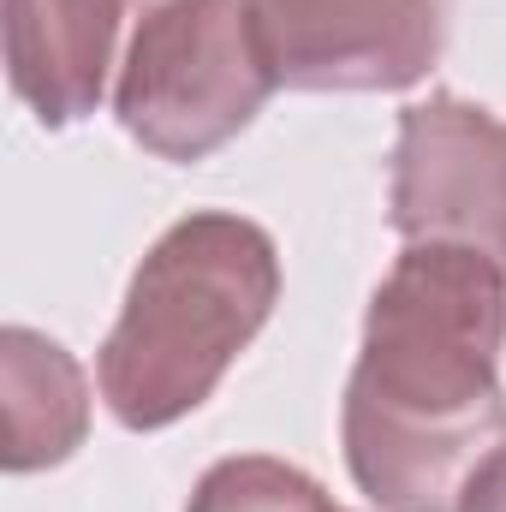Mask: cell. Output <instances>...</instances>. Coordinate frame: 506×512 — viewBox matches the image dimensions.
<instances>
[{
	"mask_svg": "<svg viewBox=\"0 0 506 512\" xmlns=\"http://www.w3.org/2000/svg\"><path fill=\"white\" fill-rule=\"evenodd\" d=\"M506 262L411 245L364 316L346 382V465L381 512H453L506 435Z\"/></svg>",
	"mask_w": 506,
	"mask_h": 512,
	"instance_id": "6da1fadb",
	"label": "cell"
},
{
	"mask_svg": "<svg viewBox=\"0 0 506 512\" xmlns=\"http://www.w3.org/2000/svg\"><path fill=\"white\" fill-rule=\"evenodd\" d=\"M280 298L274 239L245 215H185L137 262L126 310L96 358L102 399L126 429H167L197 411Z\"/></svg>",
	"mask_w": 506,
	"mask_h": 512,
	"instance_id": "7a4b0ae2",
	"label": "cell"
},
{
	"mask_svg": "<svg viewBox=\"0 0 506 512\" xmlns=\"http://www.w3.org/2000/svg\"><path fill=\"white\" fill-rule=\"evenodd\" d=\"M251 0H161L137 18L114 90L120 126L161 161H203L274 96Z\"/></svg>",
	"mask_w": 506,
	"mask_h": 512,
	"instance_id": "3957f363",
	"label": "cell"
},
{
	"mask_svg": "<svg viewBox=\"0 0 506 512\" xmlns=\"http://www.w3.org/2000/svg\"><path fill=\"white\" fill-rule=\"evenodd\" d=\"M393 233L506 262V120L447 90L411 102L393 143Z\"/></svg>",
	"mask_w": 506,
	"mask_h": 512,
	"instance_id": "277c9868",
	"label": "cell"
},
{
	"mask_svg": "<svg viewBox=\"0 0 506 512\" xmlns=\"http://www.w3.org/2000/svg\"><path fill=\"white\" fill-rule=\"evenodd\" d=\"M286 90H411L447 42V0H251Z\"/></svg>",
	"mask_w": 506,
	"mask_h": 512,
	"instance_id": "5b68a950",
	"label": "cell"
},
{
	"mask_svg": "<svg viewBox=\"0 0 506 512\" xmlns=\"http://www.w3.org/2000/svg\"><path fill=\"white\" fill-rule=\"evenodd\" d=\"M120 42V0H6V78L42 126L96 114Z\"/></svg>",
	"mask_w": 506,
	"mask_h": 512,
	"instance_id": "8992f818",
	"label": "cell"
},
{
	"mask_svg": "<svg viewBox=\"0 0 506 512\" xmlns=\"http://www.w3.org/2000/svg\"><path fill=\"white\" fill-rule=\"evenodd\" d=\"M90 429L84 370L66 346L30 328L0 334V465L42 471L60 465Z\"/></svg>",
	"mask_w": 506,
	"mask_h": 512,
	"instance_id": "52a82bcc",
	"label": "cell"
},
{
	"mask_svg": "<svg viewBox=\"0 0 506 512\" xmlns=\"http://www.w3.org/2000/svg\"><path fill=\"white\" fill-rule=\"evenodd\" d=\"M185 512H346V507H334V495L316 477H304L298 465L268 459V453H239V459H221V465L203 471Z\"/></svg>",
	"mask_w": 506,
	"mask_h": 512,
	"instance_id": "ba28073f",
	"label": "cell"
},
{
	"mask_svg": "<svg viewBox=\"0 0 506 512\" xmlns=\"http://www.w3.org/2000/svg\"><path fill=\"white\" fill-rule=\"evenodd\" d=\"M453 512H506V447H495L471 471V483H465V495H459Z\"/></svg>",
	"mask_w": 506,
	"mask_h": 512,
	"instance_id": "9c48e42d",
	"label": "cell"
}]
</instances>
